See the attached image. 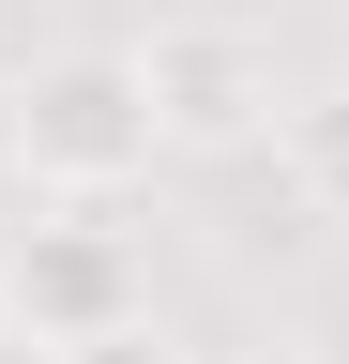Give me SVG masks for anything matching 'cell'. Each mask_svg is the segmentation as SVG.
<instances>
[{
	"label": "cell",
	"mask_w": 349,
	"mask_h": 364,
	"mask_svg": "<svg viewBox=\"0 0 349 364\" xmlns=\"http://www.w3.org/2000/svg\"><path fill=\"white\" fill-rule=\"evenodd\" d=\"M0 334H16V243H0Z\"/></svg>",
	"instance_id": "obj_8"
},
{
	"label": "cell",
	"mask_w": 349,
	"mask_h": 364,
	"mask_svg": "<svg viewBox=\"0 0 349 364\" xmlns=\"http://www.w3.org/2000/svg\"><path fill=\"white\" fill-rule=\"evenodd\" d=\"M31 364H198V349L137 304V318H107V334H61V349H31Z\"/></svg>",
	"instance_id": "obj_5"
},
{
	"label": "cell",
	"mask_w": 349,
	"mask_h": 364,
	"mask_svg": "<svg viewBox=\"0 0 349 364\" xmlns=\"http://www.w3.org/2000/svg\"><path fill=\"white\" fill-rule=\"evenodd\" d=\"M31 61V0H0V76H16Z\"/></svg>",
	"instance_id": "obj_7"
},
{
	"label": "cell",
	"mask_w": 349,
	"mask_h": 364,
	"mask_svg": "<svg viewBox=\"0 0 349 364\" xmlns=\"http://www.w3.org/2000/svg\"><path fill=\"white\" fill-rule=\"evenodd\" d=\"M198 364H319L304 334H228V349H198Z\"/></svg>",
	"instance_id": "obj_6"
},
{
	"label": "cell",
	"mask_w": 349,
	"mask_h": 364,
	"mask_svg": "<svg viewBox=\"0 0 349 364\" xmlns=\"http://www.w3.org/2000/svg\"><path fill=\"white\" fill-rule=\"evenodd\" d=\"M137 61H152V107H167V152H274V122H289V91H304V76L274 61V31L228 16V0L152 16Z\"/></svg>",
	"instance_id": "obj_2"
},
{
	"label": "cell",
	"mask_w": 349,
	"mask_h": 364,
	"mask_svg": "<svg viewBox=\"0 0 349 364\" xmlns=\"http://www.w3.org/2000/svg\"><path fill=\"white\" fill-rule=\"evenodd\" d=\"M0 167L31 198H137L167 167V107L137 46H31L0 76Z\"/></svg>",
	"instance_id": "obj_1"
},
{
	"label": "cell",
	"mask_w": 349,
	"mask_h": 364,
	"mask_svg": "<svg viewBox=\"0 0 349 364\" xmlns=\"http://www.w3.org/2000/svg\"><path fill=\"white\" fill-rule=\"evenodd\" d=\"M274 182L319 228H349V76H304L289 91V122H274Z\"/></svg>",
	"instance_id": "obj_4"
},
{
	"label": "cell",
	"mask_w": 349,
	"mask_h": 364,
	"mask_svg": "<svg viewBox=\"0 0 349 364\" xmlns=\"http://www.w3.org/2000/svg\"><path fill=\"white\" fill-rule=\"evenodd\" d=\"M137 304H152V273L107 228V198H46V228H16V334L31 349L107 334V318H137Z\"/></svg>",
	"instance_id": "obj_3"
}]
</instances>
